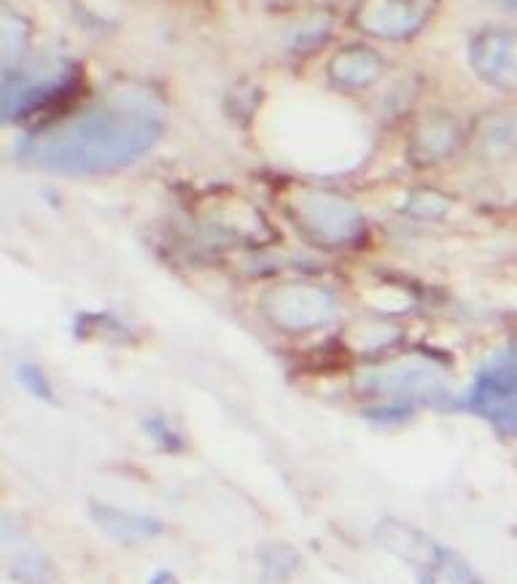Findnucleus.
<instances>
[{
    "label": "nucleus",
    "instance_id": "f03ea898",
    "mask_svg": "<svg viewBox=\"0 0 517 584\" xmlns=\"http://www.w3.org/2000/svg\"><path fill=\"white\" fill-rule=\"evenodd\" d=\"M286 216L313 245L353 248L367 237V218L345 194L299 186L286 194Z\"/></svg>",
    "mask_w": 517,
    "mask_h": 584
},
{
    "label": "nucleus",
    "instance_id": "a211bd4d",
    "mask_svg": "<svg viewBox=\"0 0 517 584\" xmlns=\"http://www.w3.org/2000/svg\"><path fill=\"white\" fill-rule=\"evenodd\" d=\"M437 202H442L437 194H418V197L412 200V213H415V216H431L434 210L442 213L445 208H437Z\"/></svg>",
    "mask_w": 517,
    "mask_h": 584
},
{
    "label": "nucleus",
    "instance_id": "f257e3e1",
    "mask_svg": "<svg viewBox=\"0 0 517 584\" xmlns=\"http://www.w3.org/2000/svg\"><path fill=\"white\" fill-rule=\"evenodd\" d=\"M165 132V111L143 87L114 95L30 132L19 140L17 157L38 170L65 175L114 173L138 162Z\"/></svg>",
    "mask_w": 517,
    "mask_h": 584
},
{
    "label": "nucleus",
    "instance_id": "aec40b11",
    "mask_svg": "<svg viewBox=\"0 0 517 584\" xmlns=\"http://www.w3.org/2000/svg\"><path fill=\"white\" fill-rule=\"evenodd\" d=\"M512 3H515V6H517V0H512Z\"/></svg>",
    "mask_w": 517,
    "mask_h": 584
},
{
    "label": "nucleus",
    "instance_id": "4468645a",
    "mask_svg": "<svg viewBox=\"0 0 517 584\" xmlns=\"http://www.w3.org/2000/svg\"><path fill=\"white\" fill-rule=\"evenodd\" d=\"M9 571L11 576L22 584H46V579H49V563H46L44 555H38V552H19V555H11Z\"/></svg>",
    "mask_w": 517,
    "mask_h": 584
},
{
    "label": "nucleus",
    "instance_id": "0eeeda50",
    "mask_svg": "<svg viewBox=\"0 0 517 584\" xmlns=\"http://www.w3.org/2000/svg\"><path fill=\"white\" fill-rule=\"evenodd\" d=\"M469 65L477 79L501 89L517 92V30L488 27L469 41Z\"/></svg>",
    "mask_w": 517,
    "mask_h": 584
},
{
    "label": "nucleus",
    "instance_id": "ddd939ff",
    "mask_svg": "<svg viewBox=\"0 0 517 584\" xmlns=\"http://www.w3.org/2000/svg\"><path fill=\"white\" fill-rule=\"evenodd\" d=\"M97 525L111 536V539L122 541V544H138L159 533V523L151 517L130 515L122 509H108V506H95L92 509Z\"/></svg>",
    "mask_w": 517,
    "mask_h": 584
},
{
    "label": "nucleus",
    "instance_id": "6e6552de",
    "mask_svg": "<svg viewBox=\"0 0 517 584\" xmlns=\"http://www.w3.org/2000/svg\"><path fill=\"white\" fill-rule=\"evenodd\" d=\"M375 541L407 566L418 568L421 584H434V574H442L450 558V550H445L439 541L402 520H383L375 528Z\"/></svg>",
    "mask_w": 517,
    "mask_h": 584
},
{
    "label": "nucleus",
    "instance_id": "39448f33",
    "mask_svg": "<svg viewBox=\"0 0 517 584\" xmlns=\"http://www.w3.org/2000/svg\"><path fill=\"white\" fill-rule=\"evenodd\" d=\"M359 388L394 404H421L439 399L445 393V380L429 361H399L391 367L369 369L359 380Z\"/></svg>",
    "mask_w": 517,
    "mask_h": 584
},
{
    "label": "nucleus",
    "instance_id": "20e7f679",
    "mask_svg": "<svg viewBox=\"0 0 517 584\" xmlns=\"http://www.w3.org/2000/svg\"><path fill=\"white\" fill-rule=\"evenodd\" d=\"M76 68L71 65H33V68H9L3 81V116L6 122H19L41 114L44 108L62 100L76 87Z\"/></svg>",
    "mask_w": 517,
    "mask_h": 584
},
{
    "label": "nucleus",
    "instance_id": "423d86ee",
    "mask_svg": "<svg viewBox=\"0 0 517 584\" xmlns=\"http://www.w3.org/2000/svg\"><path fill=\"white\" fill-rule=\"evenodd\" d=\"M434 9L437 0H359L353 25L369 38L407 41L429 25Z\"/></svg>",
    "mask_w": 517,
    "mask_h": 584
},
{
    "label": "nucleus",
    "instance_id": "1a4fd4ad",
    "mask_svg": "<svg viewBox=\"0 0 517 584\" xmlns=\"http://www.w3.org/2000/svg\"><path fill=\"white\" fill-rule=\"evenodd\" d=\"M464 140V130L453 114H426L410 135V157L415 165H437L453 157Z\"/></svg>",
    "mask_w": 517,
    "mask_h": 584
},
{
    "label": "nucleus",
    "instance_id": "f8f14e48",
    "mask_svg": "<svg viewBox=\"0 0 517 584\" xmlns=\"http://www.w3.org/2000/svg\"><path fill=\"white\" fill-rule=\"evenodd\" d=\"M477 151L485 159L501 162V159L517 157V119L507 114L485 116L477 127Z\"/></svg>",
    "mask_w": 517,
    "mask_h": 584
},
{
    "label": "nucleus",
    "instance_id": "f3484780",
    "mask_svg": "<svg viewBox=\"0 0 517 584\" xmlns=\"http://www.w3.org/2000/svg\"><path fill=\"white\" fill-rule=\"evenodd\" d=\"M19 375H22V383L30 388V391L36 393V396H49V383H46V377L33 367H22L19 369Z\"/></svg>",
    "mask_w": 517,
    "mask_h": 584
},
{
    "label": "nucleus",
    "instance_id": "6ab92c4d",
    "mask_svg": "<svg viewBox=\"0 0 517 584\" xmlns=\"http://www.w3.org/2000/svg\"><path fill=\"white\" fill-rule=\"evenodd\" d=\"M149 584H178V579L170 571H159V574L151 576Z\"/></svg>",
    "mask_w": 517,
    "mask_h": 584
},
{
    "label": "nucleus",
    "instance_id": "9d476101",
    "mask_svg": "<svg viewBox=\"0 0 517 584\" xmlns=\"http://www.w3.org/2000/svg\"><path fill=\"white\" fill-rule=\"evenodd\" d=\"M329 81L334 87L361 92V89L375 87L377 81L386 76V60L364 44L342 46L340 52L329 60Z\"/></svg>",
    "mask_w": 517,
    "mask_h": 584
},
{
    "label": "nucleus",
    "instance_id": "dca6fc26",
    "mask_svg": "<svg viewBox=\"0 0 517 584\" xmlns=\"http://www.w3.org/2000/svg\"><path fill=\"white\" fill-rule=\"evenodd\" d=\"M480 375L488 377V380H496V383L517 385V345L515 348H507L504 353H499L488 367L482 369Z\"/></svg>",
    "mask_w": 517,
    "mask_h": 584
},
{
    "label": "nucleus",
    "instance_id": "9b49d317",
    "mask_svg": "<svg viewBox=\"0 0 517 584\" xmlns=\"http://www.w3.org/2000/svg\"><path fill=\"white\" fill-rule=\"evenodd\" d=\"M464 404L485 420H491L499 431L517 436V385L496 383L480 375L472 391L466 393Z\"/></svg>",
    "mask_w": 517,
    "mask_h": 584
},
{
    "label": "nucleus",
    "instance_id": "7ed1b4c3",
    "mask_svg": "<svg viewBox=\"0 0 517 584\" xmlns=\"http://www.w3.org/2000/svg\"><path fill=\"white\" fill-rule=\"evenodd\" d=\"M259 310L278 332H318L337 318V299L332 291L305 280H289L270 286L259 297Z\"/></svg>",
    "mask_w": 517,
    "mask_h": 584
},
{
    "label": "nucleus",
    "instance_id": "2eb2a0df",
    "mask_svg": "<svg viewBox=\"0 0 517 584\" xmlns=\"http://www.w3.org/2000/svg\"><path fill=\"white\" fill-rule=\"evenodd\" d=\"M262 566L267 579H286L291 571H297L299 558L289 547H267L262 552Z\"/></svg>",
    "mask_w": 517,
    "mask_h": 584
}]
</instances>
